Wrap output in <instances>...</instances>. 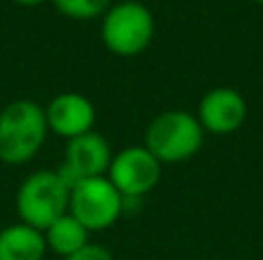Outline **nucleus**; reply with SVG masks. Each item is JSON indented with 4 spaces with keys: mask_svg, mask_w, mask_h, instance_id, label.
Listing matches in <instances>:
<instances>
[{
    "mask_svg": "<svg viewBox=\"0 0 263 260\" xmlns=\"http://www.w3.org/2000/svg\"><path fill=\"white\" fill-rule=\"evenodd\" d=\"M203 132L215 136H229L238 132L247 120V101L233 88H213L199 101V115Z\"/></svg>",
    "mask_w": 263,
    "mask_h": 260,
    "instance_id": "6e6552de",
    "label": "nucleus"
},
{
    "mask_svg": "<svg viewBox=\"0 0 263 260\" xmlns=\"http://www.w3.org/2000/svg\"><path fill=\"white\" fill-rule=\"evenodd\" d=\"M111 159H114V152H111L109 141L97 132H88V134L72 138V141H67L65 157H63V164H60L58 173L67 182V187L72 189L81 180L106 175L109 173Z\"/></svg>",
    "mask_w": 263,
    "mask_h": 260,
    "instance_id": "0eeeda50",
    "label": "nucleus"
},
{
    "mask_svg": "<svg viewBox=\"0 0 263 260\" xmlns=\"http://www.w3.org/2000/svg\"><path fill=\"white\" fill-rule=\"evenodd\" d=\"M42 233H44L46 249L58 253L60 258L72 256V253H77L79 249H83L90 242V233H88L69 212L65 216H60L58 221H53V224H51L49 228H44Z\"/></svg>",
    "mask_w": 263,
    "mask_h": 260,
    "instance_id": "9b49d317",
    "label": "nucleus"
},
{
    "mask_svg": "<svg viewBox=\"0 0 263 260\" xmlns=\"http://www.w3.org/2000/svg\"><path fill=\"white\" fill-rule=\"evenodd\" d=\"M14 5H21V7H40L42 3H46V0H12Z\"/></svg>",
    "mask_w": 263,
    "mask_h": 260,
    "instance_id": "4468645a",
    "label": "nucleus"
},
{
    "mask_svg": "<svg viewBox=\"0 0 263 260\" xmlns=\"http://www.w3.org/2000/svg\"><path fill=\"white\" fill-rule=\"evenodd\" d=\"M203 127L196 115L187 111H164L145 129L143 147L159 164H180L187 161L203 145Z\"/></svg>",
    "mask_w": 263,
    "mask_h": 260,
    "instance_id": "f03ea898",
    "label": "nucleus"
},
{
    "mask_svg": "<svg viewBox=\"0 0 263 260\" xmlns=\"http://www.w3.org/2000/svg\"><path fill=\"white\" fill-rule=\"evenodd\" d=\"M125 212V198L111 184L106 175L81 180L69 191V214L88 230L100 233L120 219Z\"/></svg>",
    "mask_w": 263,
    "mask_h": 260,
    "instance_id": "39448f33",
    "label": "nucleus"
},
{
    "mask_svg": "<svg viewBox=\"0 0 263 260\" xmlns=\"http://www.w3.org/2000/svg\"><path fill=\"white\" fill-rule=\"evenodd\" d=\"M46 251L44 233L32 226L16 221L0 230V260H44Z\"/></svg>",
    "mask_w": 263,
    "mask_h": 260,
    "instance_id": "9d476101",
    "label": "nucleus"
},
{
    "mask_svg": "<svg viewBox=\"0 0 263 260\" xmlns=\"http://www.w3.org/2000/svg\"><path fill=\"white\" fill-rule=\"evenodd\" d=\"M155 37V16L143 3H114L102 16V41L120 58L143 53Z\"/></svg>",
    "mask_w": 263,
    "mask_h": 260,
    "instance_id": "20e7f679",
    "label": "nucleus"
},
{
    "mask_svg": "<svg viewBox=\"0 0 263 260\" xmlns=\"http://www.w3.org/2000/svg\"><path fill=\"white\" fill-rule=\"evenodd\" d=\"M69 191L58 170H35L16 191V212L21 224L37 230L49 228L69 212Z\"/></svg>",
    "mask_w": 263,
    "mask_h": 260,
    "instance_id": "7ed1b4c3",
    "label": "nucleus"
},
{
    "mask_svg": "<svg viewBox=\"0 0 263 260\" xmlns=\"http://www.w3.org/2000/svg\"><path fill=\"white\" fill-rule=\"evenodd\" d=\"M254 3H259V5H263V0H254Z\"/></svg>",
    "mask_w": 263,
    "mask_h": 260,
    "instance_id": "2eb2a0df",
    "label": "nucleus"
},
{
    "mask_svg": "<svg viewBox=\"0 0 263 260\" xmlns=\"http://www.w3.org/2000/svg\"><path fill=\"white\" fill-rule=\"evenodd\" d=\"M106 178L111 180L125 201L139 203L159 184L162 164L143 145H129L114 155Z\"/></svg>",
    "mask_w": 263,
    "mask_h": 260,
    "instance_id": "423d86ee",
    "label": "nucleus"
},
{
    "mask_svg": "<svg viewBox=\"0 0 263 260\" xmlns=\"http://www.w3.org/2000/svg\"><path fill=\"white\" fill-rule=\"evenodd\" d=\"M49 132L55 136L72 141L81 134L92 132L97 120L95 104L81 92H60L44 106Z\"/></svg>",
    "mask_w": 263,
    "mask_h": 260,
    "instance_id": "1a4fd4ad",
    "label": "nucleus"
},
{
    "mask_svg": "<svg viewBox=\"0 0 263 260\" xmlns=\"http://www.w3.org/2000/svg\"><path fill=\"white\" fill-rule=\"evenodd\" d=\"M51 3L63 16L74 18V21H90V18L104 16L114 0H51Z\"/></svg>",
    "mask_w": 263,
    "mask_h": 260,
    "instance_id": "f8f14e48",
    "label": "nucleus"
},
{
    "mask_svg": "<svg viewBox=\"0 0 263 260\" xmlns=\"http://www.w3.org/2000/svg\"><path fill=\"white\" fill-rule=\"evenodd\" d=\"M63 260H114V256H111V251L106 247H102V244L88 242L83 249H79L77 253H72V256H67Z\"/></svg>",
    "mask_w": 263,
    "mask_h": 260,
    "instance_id": "ddd939ff",
    "label": "nucleus"
},
{
    "mask_svg": "<svg viewBox=\"0 0 263 260\" xmlns=\"http://www.w3.org/2000/svg\"><path fill=\"white\" fill-rule=\"evenodd\" d=\"M49 136L44 106L32 99H14L0 111V161L7 166L28 164L40 155Z\"/></svg>",
    "mask_w": 263,
    "mask_h": 260,
    "instance_id": "f257e3e1",
    "label": "nucleus"
}]
</instances>
